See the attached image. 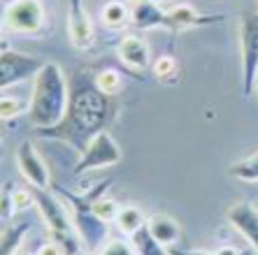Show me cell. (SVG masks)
Wrapping results in <instances>:
<instances>
[{
  "label": "cell",
  "instance_id": "1",
  "mask_svg": "<svg viewBox=\"0 0 258 255\" xmlns=\"http://www.w3.org/2000/svg\"><path fill=\"white\" fill-rule=\"evenodd\" d=\"M109 98L112 95L98 89L96 77H89L84 70L75 72L70 79V105L66 119L54 128L40 130V135L63 139L82 153L91 137H96L100 130H107V123L114 112Z\"/></svg>",
  "mask_w": 258,
  "mask_h": 255
},
{
  "label": "cell",
  "instance_id": "2",
  "mask_svg": "<svg viewBox=\"0 0 258 255\" xmlns=\"http://www.w3.org/2000/svg\"><path fill=\"white\" fill-rule=\"evenodd\" d=\"M70 105V81L66 79L58 63H44V67L33 79L28 121L33 128L44 130L54 128L66 119Z\"/></svg>",
  "mask_w": 258,
  "mask_h": 255
},
{
  "label": "cell",
  "instance_id": "3",
  "mask_svg": "<svg viewBox=\"0 0 258 255\" xmlns=\"http://www.w3.org/2000/svg\"><path fill=\"white\" fill-rule=\"evenodd\" d=\"M102 188H105V184L89 197L68 195V200L72 204V223H75V230H77L86 253H96L105 243V239H107V223L102 218H98L96 211H93V202L100 197Z\"/></svg>",
  "mask_w": 258,
  "mask_h": 255
},
{
  "label": "cell",
  "instance_id": "4",
  "mask_svg": "<svg viewBox=\"0 0 258 255\" xmlns=\"http://www.w3.org/2000/svg\"><path fill=\"white\" fill-rule=\"evenodd\" d=\"M44 26V5L40 0H10L3 10V28L33 35Z\"/></svg>",
  "mask_w": 258,
  "mask_h": 255
},
{
  "label": "cell",
  "instance_id": "5",
  "mask_svg": "<svg viewBox=\"0 0 258 255\" xmlns=\"http://www.w3.org/2000/svg\"><path fill=\"white\" fill-rule=\"evenodd\" d=\"M121 162V148L114 142V137L107 130H100L96 137H91V142L86 148L79 153V160L75 165V174L93 172V169H102V167H112Z\"/></svg>",
  "mask_w": 258,
  "mask_h": 255
},
{
  "label": "cell",
  "instance_id": "6",
  "mask_svg": "<svg viewBox=\"0 0 258 255\" xmlns=\"http://www.w3.org/2000/svg\"><path fill=\"white\" fill-rule=\"evenodd\" d=\"M240 47H242V83L244 95L253 93L258 77V12H249L240 21Z\"/></svg>",
  "mask_w": 258,
  "mask_h": 255
},
{
  "label": "cell",
  "instance_id": "7",
  "mask_svg": "<svg viewBox=\"0 0 258 255\" xmlns=\"http://www.w3.org/2000/svg\"><path fill=\"white\" fill-rule=\"evenodd\" d=\"M42 67L44 60H40L37 56L21 54L14 49H3V54H0V86H3V91H7L10 86L30 81L37 77V72Z\"/></svg>",
  "mask_w": 258,
  "mask_h": 255
},
{
  "label": "cell",
  "instance_id": "8",
  "mask_svg": "<svg viewBox=\"0 0 258 255\" xmlns=\"http://www.w3.org/2000/svg\"><path fill=\"white\" fill-rule=\"evenodd\" d=\"M30 190H33L35 207H37V211H40V216H42V220L47 223L51 237H56V234H68V232H77L70 214H68L66 204H63L51 190L35 188V186H30Z\"/></svg>",
  "mask_w": 258,
  "mask_h": 255
},
{
  "label": "cell",
  "instance_id": "9",
  "mask_svg": "<svg viewBox=\"0 0 258 255\" xmlns=\"http://www.w3.org/2000/svg\"><path fill=\"white\" fill-rule=\"evenodd\" d=\"M14 160H17V167H19V172H21V177H24L30 186H35V188H51V172H49L47 162L40 158V153L35 151V146H33L30 139H24V142L17 146Z\"/></svg>",
  "mask_w": 258,
  "mask_h": 255
},
{
  "label": "cell",
  "instance_id": "10",
  "mask_svg": "<svg viewBox=\"0 0 258 255\" xmlns=\"http://www.w3.org/2000/svg\"><path fill=\"white\" fill-rule=\"evenodd\" d=\"M68 35L75 49H89L93 44V24L84 0L68 3Z\"/></svg>",
  "mask_w": 258,
  "mask_h": 255
},
{
  "label": "cell",
  "instance_id": "11",
  "mask_svg": "<svg viewBox=\"0 0 258 255\" xmlns=\"http://www.w3.org/2000/svg\"><path fill=\"white\" fill-rule=\"evenodd\" d=\"M226 218H228L230 227H235L258 250V209L251 202H235V204H230L228 211H226Z\"/></svg>",
  "mask_w": 258,
  "mask_h": 255
},
{
  "label": "cell",
  "instance_id": "12",
  "mask_svg": "<svg viewBox=\"0 0 258 255\" xmlns=\"http://www.w3.org/2000/svg\"><path fill=\"white\" fill-rule=\"evenodd\" d=\"M131 26L140 30L149 28H172L165 5H158L156 0H135L131 7Z\"/></svg>",
  "mask_w": 258,
  "mask_h": 255
},
{
  "label": "cell",
  "instance_id": "13",
  "mask_svg": "<svg viewBox=\"0 0 258 255\" xmlns=\"http://www.w3.org/2000/svg\"><path fill=\"white\" fill-rule=\"evenodd\" d=\"M116 56L133 70H144V67L151 65V49L147 44V40H142L140 35H133V33L119 40Z\"/></svg>",
  "mask_w": 258,
  "mask_h": 255
},
{
  "label": "cell",
  "instance_id": "14",
  "mask_svg": "<svg viewBox=\"0 0 258 255\" xmlns=\"http://www.w3.org/2000/svg\"><path fill=\"white\" fill-rule=\"evenodd\" d=\"M147 227L163 246H174L181 239V227L179 223L168 214H154L151 218H147Z\"/></svg>",
  "mask_w": 258,
  "mask_h": 255
},
{
  "label": "cell",
  "instance_id": "15",
  "mask_svg": "<svg viewBox=\"0 0 258 255\" xmlns=\"http://www.w3.org/2000/svg\"><path fill=\"white\" fill-rule=\"evenodd\" d=\"M165 12L170 17V24L172 28H191V26L205 24V21H216L214 17H200L196 10H193L188 3H174V5H165Z\"/></svg>",
  "mask_w": 258,
  "mask_h": 255
},
{
  "label": "cell",
  "instance_id": "16",
  "mask_svg": "<svg viewBox=\"0 0 258 255\" xmlns=\"http://www.w3.org/2000/svg\"><path fill=\"white\" fill-rule=\"evenodd\" d=\"M30 232V223L21 220L17 225H3V239H0V255H17L21 241Z\"/></svg>",
  "mask_w": 258,
  "mask_h": 255
},
{
  "label": "cell",
  "instance_id": "17",
  "mask_svg": "<svg viewBox=\"0 0 258 255\" xmlns=\"http://www.w3.org/2000/svg\"><path fill=\"white\" fill-rule=\"evenodd\" d=\"M131 243H133V248H135V253L138 255H170L168 246H163V243L149 232V227L147 225L140 227V230L133 234Z\"/></svg>",
  "mask_w": 258,
  "mask_h": 255
},
{
  "label": "cell",
  "instance_id": "18",
  "mask_svg": "<svg viewBox=\"0 0 258 255\" xmlns=\"http://www.w3.org/2000/svg\"><path fill=\"white\" fill-rule=\"evenodd\" d=\"M100 19L107 28H123L131 24V7L123 0H109L100 10Z\"/></svg>",
  "mask_w": 258,
  "mask_h": 255
},
{
  "label": "cell",
  "instance_id": "19",
  "mask_svg": "<svg viewBox=\"0 0 258 255\" xmlns=\"http://www.w3.org/2000/svg\"><path fill=\"white\" fill-rule=\"evenodd\" d=\"M114 223H116V227H119V232H123V234L131 239L140 227L147 225V218H144V214L138 207H121Z\"/></svg>",
  "mask_w": 258,
  "mask_h": 255
},
{
  "label": "cell",
  "instance_id": "20",
  "mask_svg": "<svg viewBox=\"0 0 258 255\" xmlns=\"http://www.w3.org/2000/svg\"><path fill=\"white\" fill-rule=\"evenodd\" d=\"M28 109H30V98L24 100L19 95H12L10 91H3V95H0V116H3V121H10V119L21 116V114H28Z\"/></svg>",
  "mask_w": 258,
  "mask_h": 255
},
{
  "label": "cell",
  "instance_id": "21",
  "mask_svg": "<svg viewBox=\"0 0 258 255\" xmlns=\"http://www.w3.org/2000/svg\"><path fill=\"white\" fill-rule=\"evenodd\" d=\"M228 174L235 179H240V181H246V184H256L258 181V151L253 155H249V158H244V160L230 165Z\"/></svg>",
  "mask_w": 258,
  "mask_h": 255
},
{
  "label": "cell",
  "instance_id": "22",
  "mask_svg": "<svg viewBox=\"0 0 258 255\" xmlns=\"http://www.w3.org/2000/svg\"><path fill=\"white\" fill-rule=\"evenodd\" d=\"M96 83H98V89H100L102 93L116 95L121 89H123V77H121L116 70L107 67V70H100L96 74Z\"/></svg>",
  "mask_w": 258,
  "mask_h": 255
},
{
  "label": "cell",
  "instance_id": "23",
  "mask_svg": "<svg viewBox=\"0 0 258 255\" xmlns=\"http://www.w3.org/2000/svg\"><path fill=\"white\" fill-rule=\"evenodd\" d=\"M93 211H96L98 218H102L105 223H114L116 216H119L121 207L116 204L114 200H107V197H98L96 202H93Z\"/></svg>",
  "mask_w": 258,
  "mask_h": 255
},
{
  "label": "cell",
  "instance_id": "24",
  "mask_svg": "<svg viewBox=\"0 0 258 255\" xmlns=\"http://www.w3.org/2000/svg\"><path fill=\"white\" fill-rule=\"evenodd\" d=\"M14 186L5 184V188H3V197H0V220H3V225H7L10 220H12V216L17 214V207H14V197H12V190Z\"/></svg>",
  "mask_w": 258,
  "mask_h": 255
},
{
  "label": "cell",
  "instance_id": "25",
  "mask_svg": "<svg viewBox=\"0 0 258 255\" xmlns=\"http://www.w3.org/2000/svg\"><path fill=\"white\" fill-rule=\"evenodd\" d=\"M154 74L158 79H170L177 74V60L172 56H161V58L154 63Z\"/></svg>",
  "mask_w": 258,
  "mask_h": 255
},
{
  "label": "cell",
  "instance_id": "26",
  "mask_svg": "<svg viewBox=\"0 0 258 255\" xmlns=\"http://www.w3.org/2000/svg\"><path fill=\"white\" fill-rule=\"evenodd\" d=\"M12 197H14V207H17V211H26V209L35 207V197H33V190L30 188H14Z\"/></svg>",
  "mask_w": 258,
  "mask_h": 255
},
{
  "label": "cell",
  "instance_id": "27",
  "mask_svg": "<svg viewBox=\"0 0 258 255\" xmlns=\"http://www.w3.org/2000/svg\"><path fill=\"white\" fill-rule=\"evenodd\" d=\"M100 255H138V253H135V248H133L131 241L114 239V241H109L107 246L100 250Z\"/></svg>",
  "mask_w": 258,
  "mask_h": 255
},
{
  "label": "cell",
  "instance_id": "28",
  "mask_svg": "<svg viewBox=\"0 0 258 255\" xmlns=\"http://www.w3.org/2000/svg\"><path fill=\"white\" fill-rule=\"evenodd\" d=\"M35 255H66L63 253V248H60L58 243L51 239V241H47V243H42L40 248H37V253Z\"/></svg>",
  "mask_w": 258,
  "mask_h": 255
},
{
  "label": "cell",
  "instance_id": "29",
  "mask_svg": "<svg viewBox=\"0 0 258 255\" xmlns=\"http://www.w3.org/2000/svg\"><path fill=\"white\" fill-rule=\"evenodd\" d=\"M216 255H242V253L235 246H221V248L216 250Z\"/></svg>",
  "mask_w": 258,
  "mask_h": 255
},
{
  "label": "cell",
  "instance_id": "30",
  "mask_svg": "<svg viewBox=\"0 0 258 255\" xmlns=\"http://www.w3.org/2000/svg\"><path fill=\"white\" fill-rule=\"evenodd\" d=\"M181 255H216V253H207V250H186V253Z\"/></svg>",
  "mask_w": 258,
  "mask_h": 255
},
{
  "label": "cell",
  "instance_id": "31",
  "mask_svg": "<svg viewBox=\"0 0 258 255\" xmlns=\"http://www.w3.org/2000/svg\"><path fill=\"white\" fill-rule=\"evenodd\" d=\"M253 91H256V95H258V77H256V86H253Z\"/></svg>",
  "mask_w": 258,
  "mask_h": 255
}]
</instances>
